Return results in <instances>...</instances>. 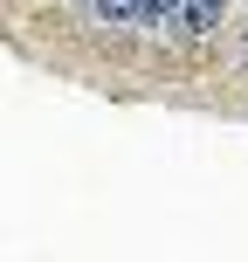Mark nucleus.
I'll return each mask as SVG.
<instances>
[{
    "mask_svg": "<svg viewBox=\"0 0 248 262\" xmlns=\"http://www.w3.org/2000/svg\"><path fill=\"white\" fill-rule=\"evenodd\" d=\"M83 7H90V0H83Z\"/></svg>",
    "mask_w": 248,
    "mask_h": 262,
    "instance_id": "obj_3",
    "label": "nucleus"
},
{
    "mask_svg": "<svg viewBox=\"0 0 248 262\" xmlns=\"http://www.w3.org/2000/svg\"><path fill=\"white\" fill-rule=\"evenodd\" d=\"M145 7H152V28H166V21L179 28L186 21V0H145Z\"/></svg>",
    "mask_w": 248,
    "mask_h": 262,
    "instance_id": "obj_2",
    "label": "nucleus"
},
{
    "mask_svg": "<svg viewBox=\"0 0 248 262\" xmlns=\"http://www.w3.org/2000/svg\"><path fill=\"white\" fill-rule=\"evenodd\" d=\"M97 21H118V28H152V7L145 0H90Z\"/></svg>",
    "mask_w": 248,
    "mask_h": 262,
    "instance_id": "obj_1",
    "label": "nucleus"
}]
</instances>
